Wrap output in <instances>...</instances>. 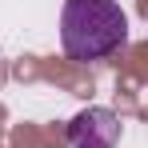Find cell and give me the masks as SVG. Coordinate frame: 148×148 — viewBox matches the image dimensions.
<instances>
[{
	"label": "cell",
	"mask_w": 148,
	"mask_h": 148,
	"mask_svg": "<svg viewBox=\"0 0 148 148\" xmlns=\"http://www.w3.org/2000/svg\"><path fill=\"white\" fill-rule=\"evenodd\" d=\"M128 44V16L116 0H64L60 12V48L68 60L92 64Z\"/></svg>",
	"instance_id": "cell-1"
},
{
	"label": "cell",
	"mask_w": 148,
	"mask_h": 148,
	"mask_svg": "<svg viewBox=\"0 0 148 148\" xmlns=\"http://www.w3.org/2000/svg\"><path fill=\"white\" fill-rule=\"evenodd\" d=\"M116 140H120V120L104 104L76 112L72 124H68V144L72 148H116Z\"/></svg>",
	"instance_id": "cell-2"
}]
</instances>
